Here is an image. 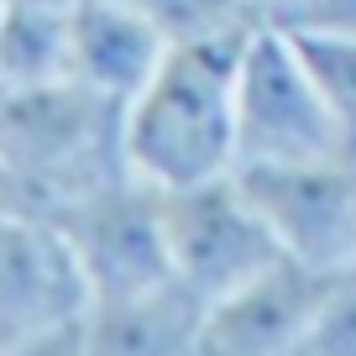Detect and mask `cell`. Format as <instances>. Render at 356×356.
<instances>
[{
    "label": "cell",
    "mask_w": 356,
    "mask_h": 356,
    "mask_svg": "<svg viewBox=\"0 0 356 356\" xmlns=\"http://www.w3.org/2000/svg\"><path fill=\"white\" fill-rule=\"evenodd\" d=\"M257 26V22H252ZM252 26L173 42L126 105V168L152 189H189L236 173V89Z\"/></svg>",
    "instance_id": "cell-1"
},
{
    "label": "cell",
    "mask_w": 356,
    "mask_h": 356,
    "mask_svg": "<svg viewBox=\"0 0 356 356\" xmlns=\"http://www.w3.org/2000/svg\"><path fill=\"white\" fill-rule=\"evenodd\" d=\"M0 157L37 189L47 210L126 178V105L79 84H22L0 89Z\"/></svg>",
    "instance_id": "cell-2"
},
{
    "label": "cell",
    "mask_w": 356,
    "mask_h": 356,
    "mask_svg": "<svg viewBox=\"0 0 356 356\" xmlns=\"http://www.w3.org/2000/svg\"><path fill=\"white\" fill-rule=\"evenodd\" d=\"M236 168L346 157V131L299 37L273 22L252 26L236 89Z\"/></svg>",
    "instance_id": "cell-3"
},
{
    "label": "cell",
    "mask_w": 356,
    "mask_h": 356,
    "mask_svg": "<svg viewBox=\"0 0 356 356\" xmlns=\"http://www.w3.org/2000/svg\"><path fill=\"white\" fill-rule=\"evenodd\" d=\"M163 236L173 278L204 304L246 289L267 267L283 262L278 236L236 173L189 184V189H163Z\"/></svg>",
    "instance_id": "cell-4"
},
{
    "label": "cell",
    "mask_w": 356,
    "mask_h": 356,
    "mask_svg": "<svg viewBox=\"0 0 356 356\" xmlns=\"http://www.w3.org/2000/svg\"><path fill=\"white\" fill-rule=\"evenodd\" d=\"M252 204L273 225L283 257L314 273L356 267V157H309V163L236 168Z\"/></svg>",
    "instance_id": "cell-5"
},
{
    "label": "cell",
    "mask_w": 356,
    "mask_h": 356,
    "mask_svg": "<svg viewBox=\"0 0 356 356\" xmlns=\"http://www.w3.org/2000/svg\"><path fill=\"white\" fill-rule=\"evenodd\" d=\"M53 220L63 225L68 246L84 267L89 299H111V293L152 289V283L173 278L163 236V189L142 184L136 173L68 200L63 210H53Z\"/></svg>",
    "instance_id": "cell-6"
},
{
    "label": "cell",
    "mask_w": 356,
    "mask_h": 356,
    "mask_svg": "<svg viewBox=\"0 0 356 356\" xmlns=\"http://www.w3.org/2000/svg\"><path fill=\"white\" fill-rule=\"evenodd\" d=\"M89 309V283L53 215H0V346Z\"/></svg>",
    "instance_id": "cell-7"
},
{
    "label": "cell",
    "mask_w": 356,
    "mask_h": 356,
    "mask_svg": "<svg viewBox=\"0 0 356 356\" xmlns=\"http://www.w3.org/2000/svg\"><path fill=\"white\" fill-rule=\"evenodd\" d=\"M330 278L335 273H314V267L283 257L278 267H267L246 289L210 304L200 356H293Z\"/></svg>",
    "instance_id": "cell-8"
},
{
    "label": "cell",
    "mask_w": 356,
    "mask_h": 356,
    "mask_svg": "<svg viewBox=\"0 0 356 356\" xmlns=\"http://www.w3.org/2000/svg\"><path fill=\"white\" fill-rule=\"evenodd\" d=\"M204 314H210V304L178 278L111 293V299H89V356H200Z\"/></svg>",
    "instance_id": "cell-9"
},
{
    "label": "cell",
    "mask_w": 356,
    "mask_h": 356,
    "mask_svg": "<svg viewBox=\"0 0 356 356\" xmlns=\"http://www.w3.org/2000/svg\"><path fill=\"white\" fill-rule=\"evenodd\" d=\"M168 37L131 0H79L74 6V79L131 105L136 89L168 58Z\"/></svg>",
    "instance_id": "cell-10"
},
{
    "label": "cell",
    "mask_w": 356,
    "mask_h": 356,
    "mask_svg": "<svg viewBox=\"0 0 356 356\" xmlns=\"http://www.w3.org/2000/svg\"><path fill=\"white\" fill-rule=\"evenodd\" d=\"M74 79V6H0V89Z\"/></svg>",
    "instance_id": "cell-11"
},
{
    "label": "cell",
    "mask_w": 356,
    "mask_h": 356,
    "mask_svg": "<svg viewBox=\"0 0 356 356\" xmlns=\"http://www.w3.org/2000/svg\"><path fill=\"white\" fill-rule=\"evenodd\" d=\"M131 6L168 37V42H194V37L236 32V26L257 22L252 0H131Z\"/></svg>",
    "instance_id": "cell-12"
},
{
    "label": "cell",
    "mask_w": 356,
    "mask_h": 356,
    "mask_svg": "<svg viewBox=\"0 0 356 356\" xmlns=\"http://www.w3.org/2000/svg\"><path fill=\"white\" fill-rule=\"evenodd\" d=\"M293 356H356V267L335 273L325 299L314 304Z\"/></svg>",
    "instance_id": "cell-13"
},
{
    "label": "cell",
    "mask_w": 356,
    "mask_h": 356,
    "mask_svg": "<svg viewBox=\"0 0 356 356\" xmlns=\"http://www.w3.org/2000/svg\"><path fill=\"white\" fill-rule=\"evenodd\" d=\"M299 47L309 53L314 74H320L325 95H330L335 115H341L346 147L356 157V42H325V37H299Z\"/></svg>",
    "instance_id": "cell-14"
},
{
    "label": "cell",
    "mask_w": 356,
    "mask_h": 356,
    "mask_svg": "<svg viewBox=\"0 0 356 356\" xmlns=\"http://www.w3.org/2000/svg\"><path fill=\"white\" fill-rule=\"evenodd\" d=\"M273 26L293 37H325V42H356V0H304Z\"/></svg>",
    "instance_id": "cell-15"
},
{
    "label": "cell",
    "mask_w": 356,
    "mask_h": 356,
    "mask_svg": "<svg viewBox=\"0 0 356 356\" xmlns=\"http://www.w3.org/2000/svg\"><path fill=\"white\" fill-rule=\"evenodd\" d=\"M0 356H89V335H84V314L58 320L47 330H32L22 341L0 346Z\"/></svg>",
    "instance_id": "cell-16"
},
{
    "label": "cell",
    "mask_w": 356,
    "mask_h": 356,
    "mask_svg": "<svg viewBox=\"0 0 356 356\" xmlns=\"http://www.w3.org/2000/svg\"><path fill=\"white\" fill-rule=\"evenodd\" d=\"M0 215H53L42 200H37V189L6 163V157H0Z\"/></svg>",
    "instance_id": "cell-17"
},
{
    "label": "cell",
    "mask_w": 356,
    "mask_h": 356,
    "mask_svg": "<svg viewBox=\"0 0 356 356\" xmlns=\"http://www.w3.org/2000/svg\"><path fill=\"white\" fill-rule=\"evenodd\" d=\"M293 6H304V0H252L257 22H278V16H289Z\"/></svg>",
    "instance_id": "cell-18"
}]
</instances>
